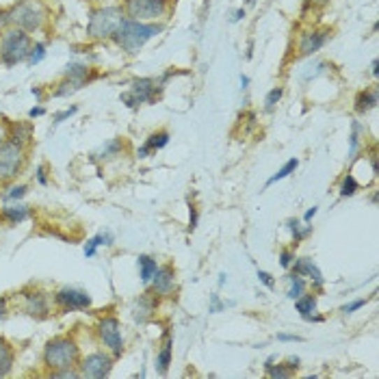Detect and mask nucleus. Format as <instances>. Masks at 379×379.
Returning a JSON list of instances; mask_svg holds the SVG:
<instances>
[{
  "instance_id": "obj_1",
  "label": "nucleus",
  "mask_w": 379,
  "mask_h": 379,
  "mask_svg": "<svg viewBox=\"0 0 379 379\" xmlns=\"http://www.w3.org/2000/svg\"><path fill=\"white\" fill-rule=\"evenodd\" d=\"M163 24L156 22H139V20H124L117 33L113 35V41L126 52V55H137L150 39L163 33Z\"/></svg>"
},
{
  "instance_id": "obj_2",
  "label": "nucleus",
  "mask_w": 379,
  "mask_h": 379,
  "mask_svg": "<svg viewBox=\"0 0 379 379\" xmlns=\"http://www.w3.org/2000/svg\"><path fill=\"white\" fill-rule=\"evenodd\" d=\"M43 366L48 369V375L63 371V369H72L78 366L80 362V349L78 343L72 336H55L43 347Z\"/></svg>"
},
{
  "instance_id": "obj_3",
  "label": "nucleus",
  "mask_w": 379,
  "mask_h": 379,
  "mask_svg": "<svg viewBox=\"0 0 379 379\" xmlns=\"http://www.w3.org/2000/svg\"><path fill=\"white\" fill-rule=\"evenodd\" d=\"M48 20V7L43 0H17V3L7 11V24L22 29L27 33L39 31Z\"/></svg>"
},
{
  "instance_id": "obj_4",
  "label": "nucleus",
  "mask_w": 379,
  "mask_h": 379,
  "mask_svg": "<svg viewBox=\"0 0 379 379\" xmlns=\"http://www.w3.org/2000/svg\"><path fill=\"white\" fill-rule=\"evenodd\" d=\"M31 48H33L31 33L9 27L0 35V63H3L5 68H13L17 63H27Z\"/></svg>"
},
{
  "instance_id": "obj_5",
  "label": "nucleus",
  "mask_w": 379,
  "mask_h": 379,
  "mask_svg": "<svg viewBox=\"0 0 379 379\" xmlns=\"http://www.w3.org/2000/svg\"><path fill=\"white\" fill-rule=\"evenodd\" d=\"M126 20L124 9L117 5H108V7H100L96 11H92L87 22V37L94 41H106L113 39V35L117 33V29L122 27V22Z\"/></svg>"
},
{
  "instance_id": "obj_6",
  "label": "nucleus",
  "mask_w": 379,
  "mask_h": 379,
  "mask_svg": "<svg viewBox=\"0 0 379 379\" xmlns=\"http://www.w3.org/2000/svg\"><path fill=\"white\" fill-rule=\"evenodd\" d=\"M29 152L24 145L7 141L5 145H0V185L11 183L13 178L22 173V169L27 167Z\"/></svg>"
},
{
  "instance_id": "obj_7",
  "label": "nucleus",
  "mask_w": 379,
  "mask_h": 379,
  "mask_svg": "<svg viewBox=\"0 0 379 379\" xmlns=\"http://www.w3.org/2000/svg\"><path fill=\"white\" fill-rule=\"evenodd\" d=\"M161 92H163V85L156 78H135L130 83L128 92L120 96V100L128 108H137L141 104H156Z\"/></svg>"
},
{
  "instance_id": "obj_8",
  "label": "nucleus",
  "mask_w": 379,
  "mask_h": 379,
  "mask_svg": "<svg viewBox=\"0 0 379 379\" xmlns=\"http://www.w3.org/2000/svg\"><path fill=\"white\" fill-rule=\"evenodd\" d=\"M96 334H98V341L104 345V349L113 355V358H122L124 353V336H122V323L117 317L113 315H106L98 321L96 325Z\"/></svg>"
},
{
  "instance_id": "obj_9",
  "label": "nucleus",
  "mask_w": 379,
  "mask_h": 379,
  "mask_svg": "<svg viewBox=\"0 0 379 379\" xmlns=\"http://www.w3.org/2000/svg\"><path fill=\"white\" fill-rule=\"evenodd\" d=\"M122 9L128 20L156 22L167 13V0H124Z\"/></svg>"
},
{
  "instance_id": "obj_10",
  "label": "nucleus",
  "mask_w": 379,
  "mask_h": 379,
  "mask_svg": "<svg viewBox=\"0 0 379 379\" xmlns=\"http://www.w3.org/2000/svg\"><path fill=\"white\" fill-rule=\"evenodd\" d=\"M113 362L115 358L108 351H94L80 358L78 362V373L80 377H89V379H104L113 371Z\"/></svg>"
},
{
  "instance_id": "obj_11",
  "label": "nucleus",
  "mask_w": 379,
  "mask_h": 379,
  "mask_svg": "<svg viewBox=\"0 0 379 379\" xmlns=\"http://www.w3.org/2000/svg\"><path fill=\"white\" fill-rule=\"evenodd\" d=\"M55 303L63 312H70V310H89L94 301L87 291H80V288H72V286H63L55 293Z\"/></svg>"
},
{
  "instance_id": "obj_12",
  "label": "nucleus",
  "mask_w": 379,
  "mask_h": 379,
  "mask_svg": "<svg viewBox=\"0 0 379 379\" xmlns=\"http://www.w3.org/2000/svg\"><path fill=\"white\" fill-rule=\"evenodd\" d=\"M329 37H331L329 29H312V31L303 33L299 37V43H297V55L299 57H312L325 46V43L329 41Z\"/></svg>"
},
{
  "instance_id": "obj_13",
  "label": "nucleus",
  "mask_w": 379,
  "mask_h": 379,
  "mask_svg": "<svg viewBox=\"0 0 379 379\" xmlns=\"http://www.w3.org/2000/svg\"><path fill=\"white\" fill-rule=\"evenodd\" d=\"M20 295H22V301H24L22 310H24L29 317H33V319H46L48 317L50 303H48L46 293H43V291H24Z\"/></svg>"
},
{
  "instance_id": "obj_14",
  "label": "nucleus",
  "mask_w": 379,
  "mask_h": 379,
  "mask_svg": "<svg viewBox=\"0 0 379 379\" xmlns=\"http://www.w3.org/2000/svg\"><path fill=\"white\" fill-rule=\"evenodd\" d=\"M150 284H152V293L156 297H169L176 291V271H173V266L171 264L159 266Z\"/></svg>"
},
{
  "instance_id": "obj_15",
  "label": "nucleus",
  "mask_w": 379,
  "mask_h": 379,
  "mask_svg": "<svg viewBox=\"0 0 379 379\" xmlns=\"http://www.w3.org/2000/svg\"><path fill=\"white\" fill-rule=\"evenodd\" d=\"M156 306H159V297H156L152 291L141 293L135 301H132V308H130L132 319H135L139 325H145V323L154 317Z\"/></svg>"
},
{
  "instance_id": "obj_16",
  "label": "nucleus",
  "mask_w": 379,
  "mask_h": 379,
  "mask_svg": "<svg viewBox=\"0 0 379 379\" xmlns=\"http://www.w3.org/2000/svg\"><path fill=\"white\" fill-rule=\"evenodd\" d=\"M291 271L306 278V280H310L317 291H319V288H323V284H325V278H323L321 269L315 264V260H312V258H295Z\"/></svg>"
},
{
  "instance_id": "obj_17",
  "label": "nucleus",
  "mask_w": 379,
  "mask_h": 379,
  "mask_svg": "<svg viewBox=\"0 0 379 379\" xmlns=\"http://www.w3.org/2000/svg\"><path fill=\"white\" fill-rule=\"evenodd\" d=\"M317 306H319V299L315 293H303L301 297L295 299V310L299 312V317L308 323H321L323 317L317 315Z\"/></svg>"
},
{
  "instance_id": "obj_18",
  "label": "nucleus",
  "mask_w": 379,
  "mask_h": 379,
  "mask_svg": "<svg viewBox=\"0 0 379 379\" xmlns=\"http://www.w3.org/2000/svg\"><path fill=\"white\" fill-rule=\"evenodd\" d=\"M169 139H171V137H169V132H167V130H156V132H152V135L145 139V143L139 148L137 156H139V159H148L150 154L163 150V148L169 143Z\"/></svg>"
},
{
  "instance_id": "obj_19",
  "label": "nucleus",
  "mask_w": 379,
  "mask_h": 379,
  "mask_svg": "<svg viewBox=\"0 0 379 379\" xmlns=\"http://www.w3.org/2000/svg\"><path fill=\"white\" fill-rule=\"evenodd\" d=\"M7 132H9V141L20 143L29 148L31 139H33V126L31 122H9L7 124Z\"/></svg>"
},
{
  "instance_id": "obj_20",
  "label": "nucleus",
  "mask_w": 379,
  "mask_h": 379,
  "mask_svg": "<svg viewBox=\"0 0 379 379\" xmlns=\"http://www.w3.org/2000/svg\"><path fill=\"white\" fill-rule=\"evenodd\" d=\"M364 150V126L362 122H351V135H349V161L353 163L358 159V154Z\"/></svg>"
},
{
  "instance_id": "obj_21",
  "label": "nucleus",
  "mask_w": 379,
  "mask_h": 379,
  "mask_svg": "<svg viewBox=\"0 0 379 379\" xmlns=\"http://www.w3.org/2000/svg\"><path fill=\"white\" fill-rule=\"evenodd\" d=\"M31 217V208L27 204H11L0 210V219L7 221L9 226H17L22 221H27Z\"/></svg>"
},
{
  "instance_id": "obj_22",
  "label": "nucleus",
  "mask_w": 379,
  "mask_h": 379,
  "mask_svg": "<svg viewBox=\"0 0 379 379\" xmlns=\"http://www.w3.org/2000/svg\"><path fill=\"white\" fill-rule=\"evenodd\" d=\"M15 364V349L13 345L0 336V377H7L13 371Z\"/></svg>"
},
{
  "instance_id": "obj_23",
  "label": "nucleus",
  "mask_w": 379,
  "mask_h": 379,
  "mask_svg": "<svg viewBox=\"0 0 379 379\" xmlns=\"http://www.w3.org/2000/svg\"><path fill=\"white\" fill-rule=\"evenodd\" d=\"M63 76L74 80V83L80 85V87H85V85L89 83V78H92V68H89V65H85V63L74 61V63L65 65V74H63Z\"/></svg>"
},
{
  "instance_id": "obj_24",
  "label": "nucleus",
  "mask_w": 379,
  "mask_h": 379,
  "mask_svg": "<svg viewBox=\"0 0 379 379\" xmlns=\"http://www.w3.org/2000/svg\"><path fill=\"white\" fill-rule=\"evenodd\" d=\"M355 113H369V110H373L377 106V87H371V89H364V92H360L358 96H355Z\"/></svg>"
},
{
  "instance_id": "obj_25",
  "label": "nucleus",
  "mask_w": 379,
  "mask_h": 379,
  "mask_svg": "<svg viewBox=\"0 0 379 379\" xmlns=\"http://www.w3.org/2000/svg\"><path fill=\"white\" fill-rule=\"evenodd\" d=\"M124 148H126V143H124V139H120V137H115V139H110V141H106L94 156L98 161H110V159H115V156H122V152H124Z\"/></svg>"
},
{
  "instance_id": "obj_26",
  "label": "nucleus",
  "mask_w": 379,
  "mask_h": 379,
  "mask_svg": "<svg viewBox=\"0 0 379 379\" xmlns=\"http://www.w3.org/2000/svg\"><path fill=\"white\" fill-rule=\"evenodd\" d=\"M137 264H139V280L148 286V284L152 282L156 269H159V262H156V260H154L152 256H148V254H141V256L137 258Z\"/></svg>"
},
{
  "instance_id": "obj_27",
  "label": "nucleus",
  "mask_w": 379,
  "mask_h": 379,
  "mask_svg": "<svg viewBox=\"0 0 379 379\" xmlns=\"http://www.w3.org/2000/svg\"><path fill=\"white\" fill-rule=\"evenodd\" d=\"M171 336L169 334H165V343L159 351V355H156V371H159V375H167L169 371V364H171Z\"/></svg>"
},
{
  "instance_id": "obj_28",
  "label": "nucleus",
  "mask_w": 379,
  "mask_h": 379,
  "mask_svg": "<svg viewBox=\"0 0 379 379\" xmlns=\"http://www.w3.org/2000/svg\"><path fill=\"white\" fill-rule=\"evenodd\" d=\"M100 245H113V234H110V232H100V234H96L94 238H89V241L85 243V256H87V258H94Z\"/></svg>"
},
{
  "instance_id": "obj_29",
  "label": "nucleus",
  "mask_w": 379,
  "mask_h": 379,
  "mask_svg": "<svg viewBox=\"0 0 379 379\" xmlns=\"http://www.w3.org/2000/svg\"><path fill=\"white\" fill-rule=\"evenodd\" d=\"M306 288H308L306 278H301V276H297V273L291 271V276H288V291H286V297L295 301L297 297H301V295L306 293Z\"/></svg>"
},
{
  "instance_id": "obj_30",
  "label": "nucleus",
  "mask_w": 379,
  "mask_h": 379,
  "mask_svg": "<svg viewBox=\"0 0 379 379\" xmlns=\"http://www.w3.org/2000/svg\"><path fill=\"white\" fill-rule=\"evenodd\" d=\"M299 167V159H291V161H286L269 180H266V185H264V189H269V187H273L276 183H280V180H284V178H288L291 173H295V169Z\"/></svg>"
},
{
  "instance_id": "obj_31",
  "label": "nucleus",
  "mask_w": 379,
  "mask_h": 379,
  "mask_svg": "<svg viewBox=\"0 0 379 379\" xmlns=\"http://www.w3.org/2000/svg\"><path fill=\"white\" fill-rule=\"evenodd\" d=\"M286 228L291 230V234H293V245H295V248H297V245H299L306 236L312 234V226H301L299 219H288V221H286Z\"/></svg>"
},
{
  "instance_id": "obj_32",
  "label": "nucleus",
  "mask_w": 379,
  "mask_h": 379,
  "mask_svg": "<svg viewBox=\"0 0 379 379\" xmlns=\"http://www.w3.org/2000/svg\"><path fill=\"white\" fill-rule=\"evenodd\" d=\"M80 89H83L80 85H76L74 80H70V78H65V76H63V80L57 85V89L52 92V96H55V98H68V96L80 92Z\"/></svg>"
},
{
  "instance_id": "obj_33",
  "label": "nucleus",
  "mask_w": 379,
  "mask_h": 379,
  "mask_svg": "<svg viewBox=\"0 0 379 379\" xmlns=\"http://www.w3.org/2000/svg\"><path fill=\"white\" fill-rule=\"evenodd\" d=\"M358 191H360V183L355 180L353 173H347V176L343 178V183H341V197H351V195H355Z\"/></svg>"
},
{
  "instance_id": "obj_34",
  "label": "nucleus",
  "mask_w": 379,
  "mask_h": 379,
  "mask_svg": "<svg viewBox=\"0 0 379 379\" xmlns=\"http://www.w3.org/2000/svg\"><path fill=\"white\" fill-rule=\"evenodd\" d=\"M46 41H33V48H31V55H29V59H27V63L29 65H37V63H41L43 59H46Z\"/></svg>"
},
{
  "instance_id": "obj_35",
  "label": "nucleus",
  "mask_w": 379,
  "mask_h": 379,
  "mask_svg": "<svg viewBox=\"0 0 379 379\" xmlns=\"http://www.w3.org/2000/svg\"><path fill=\"white\" fill-rule=\"evenodd\" d=\"M264 373L269 375L271 379H288V377L295 375V371L288 369L286 364H271L269 369H264Z\"/></svg>"
},
{
  "instance_id": "obj_36",
  "label": "nucleus",
  "mask_w": 379,
  "mask_h": 379,
  "mask_svg": "<svg viewBox=\"0 0 379 379\" xmlns=\"http://www.w3.org/2000/svg\"><path fill=\"white\" fill-rule=\"evenodd\" d=\"M282 96H284V89H282V87H276V89H271V92L264 96V108H266V110H273V108L280 104Z\"/></svg>"
},
{
  "instance_id": "obj_37",
  "label": "nucleus",
  "mask_w": 379,
  "mask_h": 379,
  "mask_svg": "<svg viewBox=\"0 0 379 379\" xmlns=\"http://www.w3.org/2000/svg\"><path fill=\"white\" fill-rule=\"evenodd\" d=\"M27 191H29V187L27 185H15V187H11L7 193H5V199H11V202H17V199H22L27 195Z\"/></svg>"
},
{
  "instance_id": "obj_38",
  "label": "nucleus",
  "mask_w": 379,
  "mask_h": 379,
  "mask_svg": "<svg viewBox=\"0 0 379 379\" xmlns=\"http://www.w3.org/2000/svg\"><path fill=\"white\" fill-rule=\"evenodd\" d=\"M76 113H78V106L74 104V106H70V108H63V110H59V113H55L52 122H55V126H59V124H63L65 120H70V117L76 115Z\"/></svg>"
},
{
  "instance_id": "obj_39",
  "label": "nucleus",
  "mask_w": 379,
  "mask_h": 379,
  "mask_svg": "<svg viewBox=\"0 0 379 379\" xmlns=\"http://www.w3.org/2000/svg\"><path fill=\"white\" fill-rule=\"evenodd\" d=\"M295 250H282L280 252V266L282 269H291L293 262H295Z\"/></svg>"
},
{
  "instance_id": "obj_40",
  "label": "nucleus",
  "mask_w": 379,
  "mask_h": 379,
  "mask_svg": "<svg viewBox=\"0 0 379 379\" xmlns=\"http://www.w3.org/2000/svg\"><path fill=\"white\" fill-rule=\"evenodd\" d=\"M50 377H61V379H78V377H80V373L76 371V366H72V369L57 371V373H52Z\"/></svg>"
},
{
  "instance_id": "obj_41",
  "label": "nucleus",
  "mask_w": 379,
  "mask_h": 379,
  "mask_svg": "<svg viewBox=\"0 0 379 379\" xmlns=\"http://www.w3.org/2000/svg\"><path fill=\"white\" fill-rule=\"evenodd\" d=\"M364 306H366V299H355V301H351V303L343 306V308H341V312H343V315H351V312L360 310V308H364Z\"/></svg>"
},
{
  "instance_id": "obj_42",
  "label": "nucleus",
  "mask_w": 379,
  "mask_h": 379,
  "mask_svg": "<svg viewBox=\"0 0 379 379\" xmlns=\"http://www.w3.org/2000/svg\"><path fill=\"white\" fill-rule=\"evenodd\" d=\"M258 280H260V284H264L269 291H273L276 288V280H273V276L269 273V271H258Z\"/></svg>"
},
{
  "instance_id": "obj_43",
  "label": "nucleus",
  "mask_w": 379,
  "mask_h": 379,
  "mask_svg": "<svg viewBox=\"0 0 379 379\" xmlns=\"http://www.w3.org/2000/svg\"><path fill=\"white\" fill-rule=\"evenodd\" d=\"M280 343H303V336H297V334H278Z\"/></svg>"
},
{
  "instance_id": "obj_44",
  "label": "nucleus",
  "mask_w": 379,
  "mask_h": 379,
  "mask_svg": "<svg viewBox=\"0 0 379 379\" xmlns=\"http://www.w3.org/2000/svg\"><path fill=\"white\" fill-rule=\"evenodd\" d=\"M197 208L193 206V204H189V230L193 232L195 228H197Z\"/></svg>"
},
{
  "instance_id": "obj_45",
  "label": "nucleus",
  "mask_w": 379,
  "mask_h": 379,
  "mask_svg": "<svg viewBox=\"0 0 379 379\" xmlns=\"http://www.w3.org/2000/svg\"><path fill=\"white\" fill-rule=\"evenodd\" d=\"M226 306H232V301H221L219 295H213V303H210V312H219L221 308H226Z\"/></svg>"
},
{
  "instance_id": "obj_46",
  "label": "nucleus",
  "mask_w": 379,
  "mask_h": 379,
  "mask_svg": "<svg viewBox=\"0 0 379 379\" xmlns=\"http://www.w3.org/2000/svg\"><path fill=\"white\" fill-rule=\"evenodd\" d=\"M37 183L41 187H48V176H46V167H43V165L37 167Z\"/></svg>"
},
{
  "instance_id": "obj_47",
  "label": "nucleus",
  "mask_w": 379,
  "mask_h": 379,
  "mask_svg": "<svg viewBox=\"0 0 379 379\" xmlns=\"http://www.w3.org/2000/svg\"><path fill=\"white\" fill-rule=\"evenodd\" d=\"M331 3V0H306V9L312 7V9H323Z\"/></svg>"
},
{
  "instance_id": "obj_48",
  "label": "nucleus",
  "mask_w": 379,
  "mask_h": 379,
  "mask_svg": "<svg viewBox=\"0 0 379 379\" xmlns=\"http://www.w3.org/2000/svg\"><path fill=\"white\" fill-rule=\"evenodd\" d=\"M9 141V132H7V122H0V145H5Z\"/></svg>"
},
{
  "instance_id": "obj_49",
  "label": "nucleus",
  "mask_w": 379,
  "mask_h": 379,
  "mask_svg": "<svg viewBox=\"0 0 379 379\" xmlns=\"http://www.w3.org/2000/svg\"><path fill=\"white\" fill-rule=\"evenodd\" d=\"M43 113H46V108H43V106H33V108L29 110V117L35 120V117H41Z\"/></svg>"
},
{
  "instance_id": "obj_50",
  "label": "nucleus",
  "mask_w": 379,
  "mask_h": 379,
  "mask_svg": "<svg viewBox=\"0 0 379 379\" xmlns=\"http://www.w3.org/2000/svg\"><path fill=\"white\" fill-rule=\"evenodd\" d=\"M9 312V306H7V297H0V319H5Z\"/></svg>"
},
{
  "instance_id": "obj_51",
  "label": "nucleus",
  "mask_w": 379,
  "mask_h": 379,
  "mask_svg": "<svg viewBox=\"0 0 379 379\" xmlns=\"http://www.w3.org/2000/svg\"><path fill=\"white\" fill-rule=\"evenodd\" d=\"M319 213V206H312V208H308L306 210V215H303V221H306V224H310V221H312V217H315Z\"/></svg>"
},
{
  "instance_id": "obj_52",
  "label": "nucleus",
  "mask_w": 379,
  "mask_h": 379,
  "mask_svg": "<svg viewBox=\"0 0 379 379\" xmlns=\"http://www.w3.org/2000/svg\"><path fill=\"white\" fill-rule=\"evenodd\" d=\"M286 366H288V369H293V371H297V369H299V358H297V355H295V358L291 355V358L286 360Z\"/></svg>"
},
{
  "instance_id": "obj_53",
  "label": "nucleus",
  "mask_w": 379,
  "mask_h": 379,
  "mask_svg": "<svg viewBox=\"0 0 379 379\" xmlns=\"http://www.w3.org/2000/svg\"><path fill=\"white\" fill-rule=\"evenodd\" d=\"M371 74L377 78L379 76V61L377 59H373V63H371Z\"/></svg>"
},
{
  "instance_id": "obj_54",
  "label": "nucleus",
  "mask_w": 379,
  "mask_h": 379,
  "mask_svg": "<svg viewBox=\"0 0 379 379\" xmlns=\"http://www.w3.org/2000/svg\"><path fill=\"white\" fill-rule=\"evenodd\" d=\"M245 17V9H236L234 11V17H232V22H241Z\"/></svg>"
},
{
  "instance_id": "obj_55",
  "label": "nucleus",
  "mask_w": 379,
  "mask_h": 379,
  "mask_svg": "<svg viewBox=\"0 0 379 379\" xmlns=\"http://www.w3.org/2000/svg\"><path fill=\"white\" fill-rule=\"evenodd\" d=\"M5 24H7V11L0 9V27H5Z\"/></svg>"
},
{
  "instance_id": "obj_56",
  "label": "nucleus",
  "mask_w": 379,
  "mask_h": 379,
  "mask_svg": "<svg viewBox=\"0 0 379 379\" xmlns=\"http://www.w3.org/2000/svg\"><path fill=\"white\" fill-rule=\"evenodd\" d=\"M248 85H250V78L243 74V76H241V89H248Z\"/></svg>"
},
{
  "instance_id": "obj_57",
  "label": "nucleus",
  "mask_w": 379,
  "mask_h": 379,
  "mask_svg": "<svg viewBox=\"0 0 379 379\" xmlns=\"http://www.w3.org/2000/svg\"><path fill=\"white\" fill-rule=\"evenodd\" d=\"M226 282H228V276H226V273H221V276H219V286H224Z\"/></svg>"
},
{
  "instance_id": "obj_58",
  "label": "nucleus",
  "mask_w": 379,
  "mask_h": 379,
  "mask_svg": "<svg viewBox=\"0 0 379 379\" xmlns=\"http://www.w3.org/2000/svg\"><path fill=\"white\" fill-rule=\"evenodd\" d=\"M245 3H254V0H245Z\"/></svg>"
}]
</instances>
